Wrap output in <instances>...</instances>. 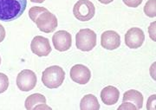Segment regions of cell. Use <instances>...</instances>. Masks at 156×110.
<instances>
[{"label":"cell","instance_id":"cb8c5ba5","mask_svg":"<svg viewBox=\"0 0 156 110\" xmlns=\"http://www.w3.org/2000/svg\"><path fill=\"white\" fill-rule=\"evenodd\" d=\"M100 3H101V4H104V5H108V4H110V3H112L114 0H98Z\"/></svg>","mask_w":156,"mask_h":110},{"label":"cell","instance_id":"52a82bcc","mask_svg":"<svg viewBox=\"0 0 156 110\" xmlns=\"http://www.w3.org/2000/svg\"><path fill=\"white\" fill-rule=\"evenodd\" d=\"M145 41V35L141 29L134 27L125 34V44L130 49H138Z\"/></svg>","mask_w":156,"mask_h":110},{"label":"cell","instance_id":"8fae6325","mask_svg":"<svg viewBox=\"0 0 156 110\" xmlns=\"http://www.w3.org/2000/svg\"><path fill=\"white\" fill-rule=\"evenodd\" d=\"M101 46L108 50H114L121 45V37L115 30H107L101 34Z\"/></svg>","mask_w":156,"mask_h":110},{"label":"cell","instance_id":"ba28073f","mask_svg":"<svg viewBox=\"0 0 156 110\" xmlns=\"http://www.w3.org/2000/svg\"><path fill=\"white\" fill-rule=\"evenodd\" d=\"M30 49L35 55L38 56H47L52 50L49 39L42 36H37L32 39Z\"/></svg>","mask_w":156,"mask_h":110},{"label":"cell","instance_id":"277c9868","mask_svg":"<svg viewBox=\"0 0 156 110\" xmlns=\"http://www.w3.org/2000/svg\"><path fill=\"white\" fill-rule=\"evenodd\" d=\"M73 13L79 21H89L95 16V5L89 0H79L74 5Z\"/></svg>","mask_w":156,"mask_h":110},{"label":"cell","instance_id":"6da1fadb","mask_svg":"<svg viewBox=\"0 0 156 110\" xmlns=\"http://www.w3.org/2000/svg\"><path fill=\"white\" fill-rule=\"evenodd\" d=\"M27 0H0V21L11 22L23 14Z\"/></svg>","mask_w":156,"mask_h":110},{"label":"cell","instance_id":"7a4b0ae2","mask_svg":"<svg viewBox=\"0 0 156 110\" xmlns=\"http://www.w3.org/2000/svg\"><path fill=\"white\" fill-rule=\"evenodd\" d=\"M65 78V72L60 66H50L47 68L42 75V83L48 88L60 87Z\"/></svg>","mask_w":156,"mask_h":110},{"label":"cell","instance_id":"d4e9b609","mask_svg":"<svg viewBox=\"0 0 156 110\" xmlns=\"http://www.w3.org/2000/svg\"><path fill=\"white\" fill-rule=\"evenodd\" d=\"M31 2H33V3H39V4H41V3H43V2H44V0H30Z\"/></svg>","mask_w":156,"mask_h":110},{"label":"cell","instance_id":"5b68a950","mask_svg":"<svg viewBox=\"0 0 156 110\" xmlns=\"http://www.w3.org/2000/svg\"><path fill=\"white\" fill-rule=\"evenodd\" d=\"M37 82L36 74L32 70L23 69L17 76V85L18 88L24 92L32 90Z\"/></svg>","mask_w":156,"mask_h":110},{"label":"cell","instance_id":"30bf717a","mask_svg":"<svg viewBox=\"0 0 156 110\" xmlns=\"http://www.w3.org/2000/svg\"><path fill=\"white\" fill-rule=\"evenodd\" d=\"M70 78L78 84H86L91 78V72L88 67L83 64H76L70 69Z\"/></svg>","mask_w":156,"mask_h":110},{"label":"cell","instance_id":"7c38bea8","mask_svg":"<svg viewBox=\"0 0 156 110\" xmlns=\"http://www.w3.org/2000/svg\"><path fill=\"white\" fill-rule=\"evenodd\" d=\"M120 97V91L114 86H107L101 92V99L106 105H114L117 103Z\"/></svg>","mask_w":156,"mask_h":110},{"label":"cell","instance_id":"484cf974","mask_svg":"<svg viewBox=\"0 0 156 110\" xmlns=\"http://www.w3.org/2000/svg\"><path fill=\"white\" fill-rule=\"evenodd\" d=\"M0 64H1V57H0Z\"/></svg>","mask_w":156,"mask_h":110},{"label":"cell","instance_id":"603a6c76","mask_svg":"<svg viewBox=\"0 0 156 110\" xmlns=\"http://www.w3.org/2000/svg\"><path fill=\"white\" fill-rule=\"evenodd\" d=\"M35 109H39V108H45V109H51L49 106H47L46 105V103H44V104H38L37 105L35 108H34Z\"/></svg>","mask_w":156,"mask_h":110},{"label":"cell","instance_id":"d6986e66","mask_svg":"<svg viewBox=\"0 0 156 110\" xmlns=\"http://www.w3.org/2000/svg\"><path fill=\"white\" fill-rule=\"evenodd\" d=\"M123 3L128 7L136 8L142 3L143 0H122Z\"/></svg>","mask_w":156,"mask_h":110},{"label":"cell","instance_id":"7402d4cb","mask_svg":"<svg viewBox=\"0 0 156 110\" xmlns=\"http://www.w3.org/2000/svg\"><path fill=\"white\" fill-rule=\"evenodd\" d=\"M5 38V30L2 24H0V43L4 41Z\"/></svg>","mask_w":156,"mask_h":110},{"label":"cell","instance_id":"ffe728a7","mask_svg":"<svg viewBox=\"0 0 156 110\" xmlns=\"http://www.w3.org/2000/svg\"><path fill=\"white\" fill-rule=\"evenodd\" d=\"M119 109H125V110H135L137 109L135 105L133 103H130V102H122V104L119 107Z\"/></svg>","mask_w":156,"mask_h":110},{"label":"cell","instance_id":"e0dca14e","mask_svg":"<svg viewBox=\"0 0 156 110\" xmlns=\"http://www.w3.org/2000/svg\"><path fill=\"white\" fill-rule=\"evenodd\" d=\"M48 11L44 7H39V6H35L31 7L29 11V17L33 21L34 23L36 22L37 18L39 17V15H41L43 12Z\"/></svg>","mask_w":156,"mask_h":110},{"label":"cell","instance_id":"9a60e30c","mask_svg":"<svg viewBox=\"0 0 156 110\" xmlns=\"http://www.w3.org/2000/svg\"><path fill=\"white\" fill-rule=\"evenodd\" d=\"M46 103V98L42 94L36 93L30 94L25 100V108L26 109L31 110L38 104H44Z\"/></svg>","mask_w":156,"mask_h":110},{"label":"cell","instance_id":"4fadbf2b","mask_svg":"<svg viewBox=\"0 0 156 110\" xmlns=\"http://www.w3.org/2000/svg\"><path fill=\"white\" fill-rule=\"evenodd\" d=\"M122 102H132L135 105L137 109H140L143 106V95L137 90L130 89L123 94Z\"/></svg>","mask_w":156,"mask_h":110},{"label":"cell","instance_id":"3957f363","mask_svg":"<svg viewBox=\"0 0 156 110\" xmlns=\"http://www.w3.org/2000/svg\"><path fill=\"white\" fill-rule=\"evenodd\" d=\"M97 37L94 30L90 29H83L76 35V46L82 51H90L96 45Z\"/></svg>","mask_w":156,"mask_h":110},{"label":"cell","instance_id":"8992f818","mask_svg":"<svg viewBox=\"0 0 156 110\" xmlns=\"http://www.w3.org/2000/svg\"><path fill=\"white\" fill-rule=\"evenodd\" d=\"M35 23L39 30L44 33H51L57 27V18L49 11L39 15Z\"/></svg>","mask_w":156,"mask_h":110},{"label":"cell","instance_id":"9c48e42d","mask_svg":"<svg viewBox=\"0 0 156 110\" xmlns=\"http://www.w3.org/2000/svg\"><path fill=\"white\" fill-rule=\"evenodd\" d=\"M54 47L58 51H67L70 49L72 44V37L66 30H59L52 37Z\"/></svg>","mask_w":156,"mask_h":110},{"label":"cell","instance_id":"5bb4252c","mask_svg":"<svg viewBox=\"0 0 156 110\" xmlns=\"http://www.w3.org/2000/svg\"><path fill=\"white\" fill-rule=\"evenodd\" d=\"M80 108L82 110H98L100 108V104L94 94H86L81 100Z\"/></svg>","mask_w":156,"mask_h":110},{"label":"cell","instance_id":"2e32d148","mask_svg":"<svg viewBox=\"0 0 156 110\" xmlns=\"http://www.w3.org/2000/svg\"><path fill=\"white\" fill-rule=\"evenodd\" d=\"M144 12L149 17H156V0H148L144 6Z\"/></svg>","mask_w":156,"mask_h":110},{"label":"cell","instance_id":"44dd1931","mask_svg":"<svg viewBox=\"0 0 156 110\" xmlns=\"http://www.w3.org/2000/svg\"><path fill=\"white\" fill-rule=\"evenodd\" d=\"M149 34H150V37L153 39V41H155V22L152 23L150 24Z\"/></svg>","mask_w":156,"mask_h":110},{"label":"cell","instance_id":"ac0fdd59","mask_svg":"<svg viewBox=\"0 0 156 110\" xmlns=\"http://www.w3.org/2000/svg\"><path fill=\"white\" fill-rule=\"evenodd\" d=\"M9 87V78L4 73H0V94L4 93Z\"/></svg>","mask_w":156,"mask_h":110}]
</instances>
